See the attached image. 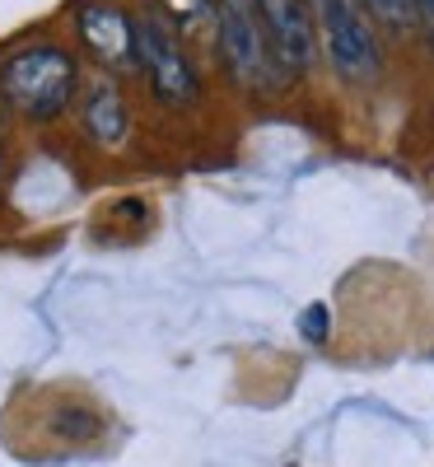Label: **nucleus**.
<instances>
[{"mask_svg":"<svg viewBox=\"0 0 434 467\" xmlns=\"http://www.w3.org/2000/svg\"><path fill=\"white\" fill-rule=\"evenodd\" d=\"M80 33L85 47H94V57L103 66H131L136 61V24L112 10V5H80Z\"/></svg>","mask_w":434,"mask_h":467,"instance_id":"nucleus-6","label":"nucleus"},{"mask_svg":"<svg viewBox=\"0 0 434 467\" xmlns=\"http://www.w3.org/2000/svg\"><path fill=\"white\" fill-rule=\"evenodd\" d=\"M0 94L10 99V108L28 122H52L66 112L75 94V57L66 47H24L0 66Z\"/></svg>","mask_w":434,"mask_h":467,"instance_id":"nucleus-2","label":"nucleus"},{"mask_svg":"<svg viewBox=\"0 0 434 467\" xmlns=\"http://www.w3.org/2000/svg\"><path fill=\"white\" fill-rule=\"evenodd\" d=\"M136 61L145 66L154 94L169 108L196 103V70L182 52V37L164 15H140L136 19Z\"/></svg>","mask_w":434,"mask_h":467,"instance_id":"nucleus-3","label":"nucleus"},{"mask_svg":"<svg viewBox=\"0 0 434 467\" xmlns=\"http://www.w3.org/2000/svg\"><path fill=\"white\" fill-rule=\"evenodd\" d=\"M360 10L374 15V24H383L388 33H411V28H420L416 0H360Z\"/></svg>","mask_w":434,"mask_h":467,"instance_id":"nucleus-8","label":"nucleus"},{"mask_svg":"<svg viewBox=\"0 0 434 467\" xmlns=\"http://www.w3.org/2000/svg\"><path fill=\"white\" fill-rule=\"evenodd\" d=\"M318 24H323V47L332 57V70L350 85H365L378 75V43L365 10L355 0H318Z\"/></svg>","mask_w":434,"mask_h":467,"instance_id":"nucleus-4","label":"nucleus"},{"mask_svg":"<svg viewBox=\"0 0 434 467\" xmlns=\"http://www.w3.org/2000/svg\"><path fill=\"white\" fill-rule=\"evenodd\" d=\"M262 5V19L271 28V43H275V57L290 75L308 70L313 61V47H318V28H313V10L308 0H257Z\"/></svg>","mask_w":434,"mask_h":467,"instance_id":"nucleus-5","label":"nucleus"},{"mask_svg":"<svg viewBox=\"0 0 434 467\" xmlns=\"http://www.w3.org/2000/svg\"><path fill=\"white\" fill-rule=\"evenodd\" d=\"M85 127L98 145H122L127 131H131V117H127V103L117 94V85L108 80H94L89 94H85Z\"/></svg>","mask_w":434,"mask_h":467,"instance_id":"nucleus-7","label":"nucleus"},{"mask_svg":"<svg viewBox=\"0 0 434 467\" xmlns=\"http://www.w3.org/2000/svg\"><path fill=\"white\" fill-rule=\"evenodd\" d=\"M215 19H220V57L233 80L253 94H281L290 85V70L275 57L257 0H215Z\"/></svg>","mask_w":434,"mask_h":467,"instance_id":"nucleus-1","label":"nucleus"},{"mask_svg":"<svg viewBox=\"0 0 434 467\" xmlns=\"http://www.w3.org/2000/svg\"><path fill=\"white\" fill-rule=\"evenodd\" d=\"M308 5H313V10H318V0H308Z\"/></svg>","mask_w":434,"mask_h":467,"instance_id":"nucleus-11","label":"nucleus"},{"mask_svg":"<svg viewBox=\"0 0 434 467\" xmlns=\"http://www.w3.org/2000/svg\"><path fill=\"white\" fill-rule=\"evenodd\" d=\"M416 10H420V33L434 43V0H416Z\"/></svg>","mask_w":434,"mask_h":467,"instance_id":"nucleus-10","label":"nucleus"},{"mask_svg":"<svg viewBox=\"0 0 434 467\" xmlns=\"http://www.w3.org/2000/svg\"><path fill=\"white\" fill-rule=\"evenodd\" d=\"M299 332H304V337H308L313 346H318V341L327 337V308H323V304H313L308 314L299 318Z\"/></svg>","mask_w":434,"mask_h":467,"instance_id":"nucleus-9","label":"nucleus"}]
</instances>
